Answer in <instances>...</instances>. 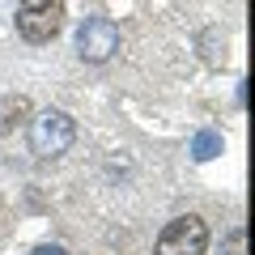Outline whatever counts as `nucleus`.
Masks as SVG:
<instances>
[{
    "label": "nucleus",
    "mask_w": 255,
    "mask_h": 255,
    "mask_svg": "<svg viewBox=\"0 0 255 255\" xmlns=\"http://www.w3.org/2000/svg\"><path fill=\"white\" fill-rule=\"evenodd\" d=\"M243 243H247V234H243V230H234V234H230V247H226V255H243Z\"/></svg>",
    "instance_id": "nucleus-7"
},
{
    "label": "nucleus",
    "mask_w": 255,
    "mask_h": 255,
    "mask_svg": "<svg viewBox=\"0 0 255 255\" xmlns=\"http://www.w3.org/2000/svg\"><path fill=\"white\" fill-rule=\"evenodd\" d=\"M73 136H77V124L64 115V111H43V115L30 119V145H34L38 157H60V153H68Z\"/></svg>",
    "instance_id": "nucleus-2"
},
{
    "label": "nucleus",
    "mask_w": 255,
    "mask_h": 255,
    "mask_svg": "<svg viewBox=\"0 0 255 255\" xmlns=\"http://www.w3.org/2000/svg\"><path fill=\"white\" fill-rule=\"evenodd\" d=\"M26 119H30V98H26V94H9V98H0V136L17 132Z\"/></svg>",
    "instance_id": "nucleus-5"
},
{
    "label": "nucleus",
    "mask_w": 255,
    "mask_h": 255,
    "mask_svg": "<svg viewBox=\"0 0 255 255\" xmlns=\"http://www.w3.org/2000/svg\"><path fill=\"white\" fill-rule=\"evenodd\" d=\"M115 51H119V26L111 17L81 21V30H77V55H81V60L102 64V60H111Z\"/></svg>",
    "instance_id": "nucleus-4"
},
{
    "label": "nucleus",
    "mask_w": 255,
    "mask_h": 255,
    "mask_svg": "<svg viewBox=\"0 0 255 255\" xmlns=\"http://www.w3.org/2000/svg\"><path fill=\"white\" fill-rule=\"evenodd\" d=\"M204 251H209V226L196 213L174 217L157 234V255H204Z\"/></svg>",
    "instance_id": "nucleus-3"
},
{
    "label": "nucleus",
    "mask_w": 255,
    "mask_h": 255,
    "mask_svg": "<svg viewBox=\"0 0 255 255\" xmlns=\"http://www.w3.org/2000/svg\"><path fill=\"white\" fill-rule=\"evenodd\" d=\"M30 255H68V251H64V247H55V243H43V247H34Z\"/></svg>",
    "instance_id": "nucleus-8"
},
{
    "label": "nucleus",
    "mask_w": 255,
    "mask_h": 255,
    "mask_svg": "<svg viewBox=\"0 0 255 255\" xmlns=\"http://www.w3.org/2000/svg\"><path fill=\"white\" fill-rule=\"evenodd\" d=\"M64 26V0H21L17 30L26 43H51Z\"/></svg>",
    "instance_id": "nucleus-1"
},
{
    "label": "nucleus",
    "mask_w": 255,
    "mask_h": 255,
    "mask_svg": "<svg viewBox=\"0 0 255 255\" xmlns=\"http://www.w3.org/2000/svg\"><path fill=\"white\" fill-rule=\"evenodd\" d=\"M221 149H226L221 132H209V128H204V132H196V140H191V157H196V162H213Z\"/></svg>",
    "instance_id": "nucleus-6"
}]
</instances>
